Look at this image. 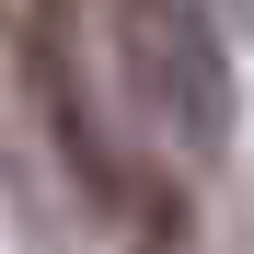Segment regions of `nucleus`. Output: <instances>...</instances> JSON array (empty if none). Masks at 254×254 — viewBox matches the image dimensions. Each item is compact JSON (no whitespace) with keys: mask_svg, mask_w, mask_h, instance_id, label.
I'll return each instance as SVG.
<instances>
[{"mask_svg":"<svg viewBox=\"0 0 254 254\" xmlns=\"http://www.w3.org/2000/svg\"><path fill=\"white\" fill-rule=\"evenodd\" d=\"M93 12L116 23V69L139 93V116L174 139V162H220L231 150V58L208 35V12L196 0H93Z\"/></svg>","mask_w":254,"mask_h":254,"instance_id":"1","label":"nucleus"},{"mask_svg":"<svg viewBox=\"0 0 254 254\" xmlns=\"http://www.w3.org/2000/svg\"><path fill=\"white\" fill-rule=\"evenodd\" d=\"M81 12H93V0H23V23H35V35H81Z\"/></svg>","mask_w":254,"mask_h":254,"instance_id":"2","label":"nucleus"}]
</instances>
